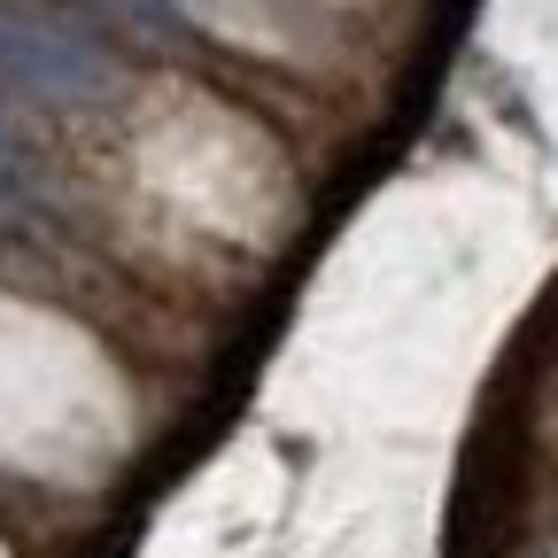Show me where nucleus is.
Masks as SVG:
<instances>
[{
  "label": "nucleus",
  "instance_id": "f257e3e1",
  "mask_svg": "<svg viewBox=\"0 0 558 558\" xmlns=\"http://www.w3.org/2000/svg\"><path fill=\"white\" fill-rule=\"evenodd\" d=\"M117 94V54L54 9L0 0V117L16 109H94Z\"/></svg>",
  "mask_w": 558,
  "mask_h": 558
}]
</instances>
